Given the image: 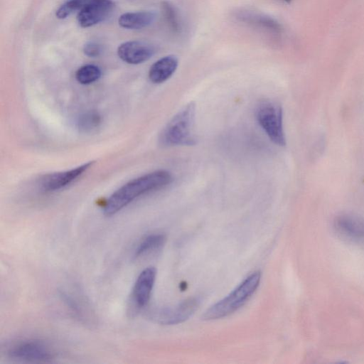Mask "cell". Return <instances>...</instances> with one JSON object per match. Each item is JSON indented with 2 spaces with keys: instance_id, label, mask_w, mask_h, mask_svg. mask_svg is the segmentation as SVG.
I'll return each mask as SVG.
<instances>
[{
  "instance_id": "1",
  "label": "cell",
  "mask_w": 364,
  "mask_h": 364,
  "mask_svg": "<svg viewBox=\"0 0 364 364\" xmlns=\"http://www.w3.org/2000/svg\"><path fill=\"white\" fill-rule=\"evenodd\" d=\"M173 181L172 175L166 170L155 171L132 179L114 191L106 200L103 213L115 215L138 197L161 189Z\"/></svg>"
},
{
  "instance_id": "2",
  "label": "cell",
  "mask_w": 364,
  "mask_h": 364,
  "mask_svg": "<svg viewBox=\"0 0 364 364\" xmlns=\"http://www.w3.org/2000/svg\"><path fill=\"white\" fill-rule=\"evenodd\" d=\"M114 8L112 0H67L56 10L55 16L63 19L77 12L79 25L88 28L107 20Z\"/></svg>"
},
{
  "instance_id": "3",
  "label": "cell",
  "mask_w": 364,
  "mask_h": 364,
  "mask_svg": "<svg viewBox=\"0 0 364 364\" xmlns=\"http://www.w3.org/2000/svg\"><path fill=\"white\" fill-rule=\"evenodd\" d=\"M196 105L191 102L167 123L160 135L162 145L190 146L196 143L193 134Z\"/></svg>"
},
{
  "instance_id": "4",
  "label": "cell",
  "mask_w": 364,
  "mask_h": 364,
  "mask_svg": "<svg viewBox=\"0 0 364 364\" xmlns=\"http://www.w3.org/2000/svg\"><path fill=\"white\" fill-rule=\"evenodd\" d=\"M260 278L259 272L252 273L227 296L207 309L203 315V318L205 320L221 318L237 311L255 293L259 287Z\"/></svg>"
},
{
  "instance_id": "5",
  "label": "cell",
  "mask_w": 364,
  "mask_h": 364,
  "mask_svg": "<svg viewBox=\"0 0 364 364\" xmlns=\"http://www.w3.org/2000/svg\"><path fill=\"white\" fill-rule=\"evenodd\" d=\"M6 355L11 360L29 363H48L57 356L56 351L49 343L35 338L14 343L8 348Z\"/></svg>"
},
{
  "instance_id": "6",
  "label": "cell",
  "mask_w": 364,
  "mask_h": 364,
  "mask_svg": "<svg viewBox=\"0 0 364 364\" xmlns=\"http://www.w3.org/2000/svg\"><path fill=\"white\" fill-rule=\"evenodd\" d=\"M256 118L270 140L279 146L286 144L282 107L276 102L264 100L256 108Z\"/></svg>"
},
{
  "instance_id": "7",
  "label": "cell",
  "mask_w": 364,
  "mask_h": 364,
  "mask_svg": "<svg viewBox=\"0 0 364 364\" xmlns=\"http://www.w3.org/2000/svg\"><path fill=\"white\" fill-rule=\"evenodd\" d=\"M200 302L198 298H189L173 306L151 309L147 315L151 320L161 325L178 324L191 317L197 309Z\"/></svg>"
},
{
  "instance_id": "8",
  "label": "cell",
  "mask_w": 364,
  "mask_h": 364,
  "mask_svg": "<svg viewBox=\"0 0 364 364\" xmlns=\"http://www.w3.org/2000/svg\"><path fill=\"white\" fill-rule=\"evenodd\" d=\"M58 296L70 314L80 323L92 326L95 323L94 311L87 299L80 292L62 289Z\"/></svg>"
},
{
  "instance_id": "9",
  "label": "cell",
  "mask_w": 364,
  "mask_h": 364,
  "mask_svg": "<svg viewBox=\"0 0 364 364\" xmlns=\"http://www.w3.org/2000/svg\"><path fill=\"white\" fill-rule=\"evenodd\" d=\"M156 277V269L149 267L140 272L132 289L131 306L135 310L145 308L149 302Z\"/></svg>"
},
{
  "instance_id": "10",
  "label": "cell",
  "mask_w": 364,
  "mask_h": 364,
  "mask_svg": "<svg viewBox=\"0 0 364 364\" xmlns=\"http://www.w3.org/2000/svg\"><path fill=\"white\" fill-rule=\"evenodd\" d=\"M154 53V47L144 41H129L121 43L117 48V55L124 62L137 65L142 63Z\"/></svg>"
},
{
  "instance_id": "11",
  "label": "cell",
  "mask_w": 364,
  "mask_h": 364,
  "mask_svg": "<svg viewBox=\"0 0 364 364\" xmlns=\"http://www.w3.org/2000/svg\"><path fill=\"white\" fill-rule=\"evenodd\" d=\"M93 164V161L84 164L69 171L53 173L44 176L40 182L41 188L46 192L58 191L80 177Z\"/></svg>"
},
{
  "instance_id": "12",
  "label": "cell",
  "mask_w": 364,
  "mask_h": 364,
  "mask_svg": "<svg viewBox=\"0 0 364 364\" xmlns=\"http://www.w3.org/2000/svg\"><path fill=\"white\" fill-rule=\"evenodd\" d=\"M334 225L342 235L353 240H364V219L356 215L343 214L336 217Z\"/></svg>"
},
{
  "instance_id": "13",
  "label": "cell",
  "mask_w": 364,
  "mask_h": 364,
  "mask_svg": "<svg viewBox=\"0 0 364 364\" xmlns=\"http://www.w3.org/2000/svg\"><path fill=\"white\" fill-rule=\"evenodd\" d=\"M178 65V60L176 56L173 55L164 56L150 67L149 78L153 83H162L173 75Z\"/></svg>"
},
{
  "instance_id": "14",
  "label": "cell",
  "mask_w": 364,
  "mask_h": 364,
  "mask_svg": "<svg viewBox=\"0 0 364 364\" xmlns=\"http://www.w3.org/2000/svg\"><path fill=\"white\" fill-rule=\"evenodd\" d=\"M156 18V14L149 11L127 12L122 14L119 25L127 29H141L151 25Z\"/></svg>"
},
{
  "instance_id": "15",
  "label": "cell",
  "mask_w": 364,
  "mask_h": 364,
  "mask_svg": "<svg viewBox=\"0 0 364 364\" xmlns=\"http://www.w3.org/2000/svg\"><path fill=\"white\" fill-rule=\"evenodd\" d=\"M166 242L163 234H151L144 237L134 250V257L139 259L160 250Z\"/></svg>"
},
{
  "instance_id": "16",
  "label": "cell",
  "mask_w": 364,
  "mask_h": 364,
  "mask_svg": "<svg viewBox=\"0 0 364 364\" xmlns=\"http://www.w3.org/2000/svg\"><path fill=\"white\" fill-rule=\"evenodd\" d=\"M238 18L242 21L267 29L271 32L275 33L280 32L279 24L268 16L245 11L240 13Z\"/></svg>"
},
{
  "instance_id": "17",
  "label": "cell",
  "mask_w": 364,
  "mask_h": 364,
  "mask_svg": "<svg viewBox=\"0 0 364 364\" xmlns=\"http://www.w3.org/2000/svg\"><path fill=\"white\" fill-rule=\"evenodd\" d=\"M101 74V70L98 66L87 64L77 70L75 78L80 84L89 85L97 81L100 77Z\"/></svg>"
},
{
  "instance_id": "18",
  "label": "cell",
  "mask_w": 364,
  "mask_h": 364,
  "mask_svg": "<svg viewBox=\"0 0 364 364\" xmlns=\"http://www.w3.org/2000/svg\"><path fill=\"white\" fill-rule=\"evenodd\" d=\"M100 115L96 112H88L81 115L77 121L78 129L84 132L96 129L100 124Z\"/></svg>"
},
{
  "instance_id": "19",
  "label": "cell",
  "mask_w": 364,
  "mask_h": 364,
  "mask_svg": "<svg viewBox=\"0 0 364 364\" xmlns=\"http://www.w3.org/2000/svg\"><path fill=\"white\" fill-rule=\"evenodd\" d=\"M164 16L168 26L173 32H178L181 28L179 17L175 7L168 1L161 3Z\"/></svg>"
},
{
  "instance_id": "20",
  "label": "cell",
  "mask_w": 364,
  "mask_h": 364,
  "mask_svg": "<svg viewBox=\"0 0 364 364\" xmlns=\"http://www.w3.org/2000/svg\"><path fill=\"white\" fill-rule=\"evenodd\" d=\"M101 46L93 41H90L85 43L83 46V53L85 55L90 58H95L101 54Z\"/></svg>"
},
{
  "instance_id": "21",
  "label": "cell",
  "mask_w": 364,
  "mask_h": 364,
  "mask_svg": "<svg viewBox=\"0 0 364 364\" xmlns=\"http://www.w3.org/2000/svg\"><path fill=\"white\" fill-rule=\"evenodd\" d=\"M283 1H284L286 2H290L291 0H283Z\"/></svg>"
}]
</instances>
